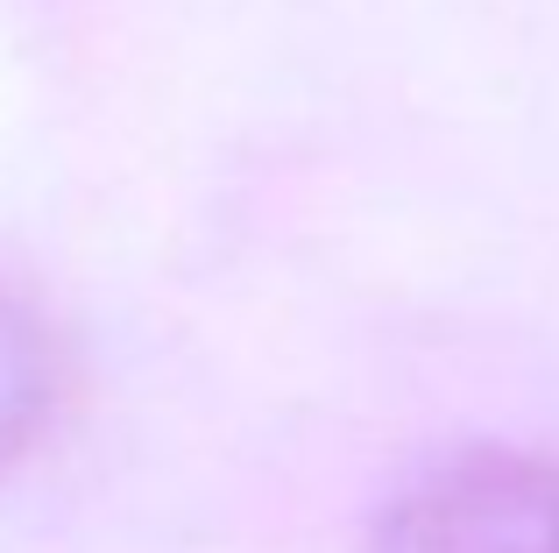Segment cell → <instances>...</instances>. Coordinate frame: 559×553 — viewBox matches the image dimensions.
Listing matches in <instances>:
<instances>
[{"mask_svg":"<svg viewBox=\"0 0 559 553\" xmlns=\"http://www.w3.org/2000/svg\"><path fill=\"white\" fill-rule=\"evenodd\" d=\"M57 384H64L57 333L43 327L36 305L0 284V469H14L43 440L57 412Z\"/></svg>","mask_w":559,"mask_h":553,"instance_id":"cell-2","label":"cell"},{"mask_svg":"<svg viewBox=\"0 0 559 553\" xmlns=\"http://www.w3.org/2000/svg\"><path fill=\"white\" fill-rule=\"evenodd\" d=\"M390 553H559V461L461 455L404 497Z\"/></svg>","mask_w":559,"mask_h":553,"instance_id":"cell-1","label":"cell"}]
</instances>
